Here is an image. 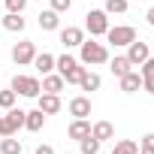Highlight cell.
Returning <instances> with one entry per match:
<instances>
[{
  "mask_svg": "<svg viewBox=\"0 0 154 154\" xmlns=\"http://www.w3.org/2000/svg\"><path fill=\"white\" fill-rule=\"evenodd\" d=\"M33 154H54V148H51V145H36Z\"/></svg>",
  "mask_w": 154,
  "mask_h": 154,
  "instance_id": "obj_31",
  "label": "cell"
},
{
  "mask_svg": "<svg viewBox=\"0 0 154 154\" xmlns=\"http://www.w3.org/2000/svg\"><path fill=\"white\" fill-rule=\"evenodd\" d=\"M57 15H60V12H54V9H42L39 18H36V21H39V30H57V27H60V18H57Z\"/></svg>",
  "mask_w": 154,
  "mask_h": 154,
  "instance_id": "obj_18",
  "label": "cell"
},
{
  "mask_svg": "<svg viewBox=\"0 0 154 154\" xmlns=\"http://www.w3.org/2000/svg\"><path fill=\"white\" fill-rule=\"evenodd\" d=\"M85 30H88L91 36H106V30H109V15H106V9H91V12L85 15Z\"/></svg>",
  "mask_w": 154,
  "mask_h": 154,
  "instance_id": "obj_4",
  "label": "cell"
},
{
  "mask_svg": "<svg viewBox=\"0 0 154 154\" xmlns=\"http://www.w3.org/2000/svg\"><path fill=\"white\" fill-rule=\"evenodd\" d=\"M69 115L72 118H88L91 115V97H85V94L82 97H72L69 100Z\"/></svg>",
  "mask_w": 154,
  "mask_h": 154,
  "instance_id": "obj_14",
  "label": "cell"
},
{
  "mask_svg": "<svg viewBox=\"0 0 154 154\" xmlns=\"http://www.w3.org/2000/svg\"><path fill=\"white\" fill-rule=\"evenodd\" d=\"M145 21H148V24H151V27H154V6H151V9H148V12H145Z\"/></svg>",
  "mask_w": 154,
  "mask_h": 154,
  "instance_id": "obj_32",
  "label": "cell"
},
{
  "mask_svg": "<svg viewBox=\"0 0 154 154\" xmlns=\"http://www.w3.org/2000/svg\"><path fill=\"white\" fill-rule=\"evenodd\" d=\"M109 60V48L103 42H94V39H85L79 45V63L85 66H97V63H106Z\"/></svg>",
  "mask_w": 154,
  "mask_h": 154,
  "instance_id": "obj_1",
  "label": "cell"
},
{
  "mask_svg": "<svg viewBox=\"0 0 154 154\" xmlns=\"http://www.w3.org/2000/svg\"><path fill=\"white\" fill-rule=\"evenodd\" d=\"M33 57H36V45H33L30 39H21V42L12 45V63H15V66H30Z\"/></svg>",
  "mask_w": 154,
  "mask_h": 154,
  "instance_id": "obj_6",
  "label": "cell"
},
{
  "mask_svg": "<svg viewBox=\"0 0 154 154\" xmlns=\"http://www.w3.org/2000/svg\"><path fill=\"white\" fill-rule=\"evenodd\" d=\"M148 57H151V45H148V42H142V39H133V42L127 45V60H130L133 66H142Z\"/></svg>",
  "mask_w": 154,
  "mask_h": 154,
  "instance_id": "obj_7",
  "label": "cell"
},
{
  "mask_svg": "<svg viewBox=\"0 0 154 154\" xmlns=\"http://www.w3.org/2000/svg\"><path fill=\"white\" fill-rule=\"evenodd\" d=\"M66 136H69V139H75V142H82L85 136H91V121H88V118H75V121L69 124Z\"/></svg>",
  "mask_w": 154,
  "mask_h": 154,
  "instance_id": "obj_12",
  "label": "cell"
},
{
  "mask_svg": "<svg viewBox=\"0 0 154 154\" xmlns=\"http://www.w3.org/2000/svg\"><path fill=\"white\" fill-rule=\"evenodd\" d=\"M127 6H130V0H106V15H124L127 12Z\"/></svg>",
  "mask_w": 154,
  "mask_h": 154,
  "instance_id": "obj_25",
  "label": "cell"
},
{
  "mask_svg": "<svg viewBox=\"0 0 154 154\" xmlns=\"http://www.w3.org/2000/svg\"><path fill=\"white\" fill-rule=\"evenodd\" d=\"M9 88H12L15 94H21V97H30V100H36V97L42 94V82L36 79V75H15Z\"/></svg>",
  "mask_w": 154,
  "mask_h": 154,
  "instance_id": "obj_3",
  "label": "cell"
},
{
  "mask_svg": "<svg viewBox=\"0 0 154 154\" xmlns=\"http://www.w3.org/2000/svg\"><path fill=\"white\" fill-rule=\"evenodd\" d=\"M130 3H133V0H130Z\"/></svg>",
  "mask_w": 154,
  "mask_h": 154,
  "instance_id": "obj_35",
  "label": "cell"
},
{
  "mask_svg": "<svg viewBox=\"0 0 154 154\" xmlns=\"http://www.w3.org/2000/svg\"><path fill=\"white\" fill-rule=\"evenodd\" d=\"M42 127H45V112H42V109H30V112H24V130L39 133Z\"/></svg>",
  "mask_w": 154,
  "mask_h": 154,
  "instance_id": "obj_11",
  "label": "cell"
},
{
  "mask_svg": "<svg viewBox=\"0 0 154 154\" xmlns=\"http://www.w3.org/2000/svg\"><path fill=\"white\" fill-rule=\"evenodd\" d=\"M100 145H103V142H97L94 136H85V139L79 142V148H82V154H100Z\"/></svg>",
  "mask_w": 154,
  "mask_h": 154,
  "instance_id": "obj_26",
  "label": "cell"
},
{
  "mask_svg": "<svg viewBox=\"0 0 154 154\" xmlns=\"http://www.w3.org/2000/svg\"><path fill=\"white\" fill-rule=\"evenodd\" d=\"M139 72H142V91L154 97V57H148V60L142 63Z\"/></svg>",
  "mask_w": 154,
  "mask_h": 154,
  "instance_id": "obj_15",
  "label": "cell"
},
{
  "mask_svg": "<svg viewBox=\"0 0 154 154\" xmlns=\"http://www.w3.org/2000/svg\"><path fill=\"white\" fill-rule=\"evenodd\" d=\"M109 69H112V75H115V79H121V75H127V72L133 69V63L127 60V54H115V57L109 60Z\"/></svg>",
  "mask_w": 154,
  "mask_h": 154,
  "instance_id": "obj_17",
  "label": "cell"
},
{
  "mask_svg": "<svg viewBox=\"0 0 154 154\" xmlns=\"http://www.w3.org/2000/svg\"><path fill=\"white\" fill-rule=\"evenodd\" d=\"M100 85H103V79L97 72H91L88 66H85V72H82V82H79V88L82 91H100Z\"/></svg>",
  "mask_w": 154,
  "mask_h": 154,
  "instance_id": "obj_21",
  "label": "cell"
},
{
  "mask_svg": "<svg viewBox=\"0 0 154 154\" xmlns=\"http://www.w3.org/2000/svg\"><path fill=\"white\" fill-rule=\"evenodd\" d=\"M82 72H85L82 63H72V66H69L66 72H60V75H63V82H66V85H79V82H82Z\"/></svg>",
  "mask_w": 154,
  "mask_h": 154,
  "instance_id": "obj_24",
  "label": "cell"
},
{
  "mask_svg": "<svg viewBox=\"0 0 154 154\" xmlns=\"http://www.w3.org/2000/svg\"><path fill=\"white\" fill-rule=\"evenodd\" d=\"M139 154H154V151H148V148H139Z\"/></svg>",
  "mask_w": 154,
  "mask_h": 154,
  "instance_id": "obj_33",
  "label": "cell"
},
{
  "mask_svg": "<svg viewBox=\"0 0 154 154\" xmlns=\"http://www.w3.org/2000/svg\"><path fill=\"white\" fill-rule=\"evenodd\" d=\"M69 6H72V0H51V6H48V9H54V12H66Z\"/></svg>",
  "mask_w": 154,
  "mask_h": 154,
  "instance_id": "obj_29",
  "label": "cell"
},
{
  "mask_svg": "<svg viewBox=\"0 0 154 154\" xmlns=\"http://www.w3.org/2000/svg\"><path fill=\"white\" fill-rule=\"evenodd\" d=\"M36 109H42L45 115H57L60 112V94H39L36 97Z\"/></svg>",
  "mask_w": 154,
  "mask_h": 154,
  "instance_id": "obj_9",
  "label": "cell"
},
{
  "mask_svg": "<svg viewBox=\"0 0 154 154\" xmlns=\"http://www.w3.org/2000/svg\"><path fill=\"white\" fill-rule=\"evenodd\" d=\"M106 39H109L115 48H118V45H124V48H127V45L136 39V27H130V24H115V27H112V24H109Z\"/></svg>",
  "mask_w": 154,
  "mask_h": 154,
  "instance_id": "obj_5",
  "label": "cell"
},
{
  "mask_svg": "<svg viewBox=\"0 0 154 154\" xmlns=\"http://www.w3.org/2000/svg\"><path fill=\"white\" fill-rule=\"evenodd\" d=\"M63 88H66V82H63L60 72H45L42 75V94H60Z\"/></svg>",
  "mask_w": 154,
  "mask_h": 154,
  "instance_id": "obj_10",
  "label": "cell"
},
{
  "mask_svg": "<svg viewBox=\"0 0 154 154\" xmlns=\"http://www.w3.org/2000/svg\"><path fill=\"white\" fill-rule=\"evenodd\" d=\"M112 154H139V142H133V139H118L115 148H112Z\"/></svg>",
  "mask_w": 154,
  "mask_h": 154,
  "instance_id": "obj_23",
  "label": "cell"
},
{
  "mask_svg": "<svg viewBox=\"0 0 154 154\" xmlns=\"http://www.w3.org/2000/svg\"><path fill=\"white\" fill-rule=\"evenodd\" d=\"M57 36H60V45H63V48H79V45L85 42V30H82V27H63Z\"/></svg>",
  "mask_w": 154,
  "mask_h": 154,
  "instance_id": "obj_8",
  "label": "cell"
},
{
  "mask_svg": "<svg viewBox=\"0 0 154 154\" xmlns=\"http://www.w3.org/2000/svg\"><path fill=\"white\" fill-rule=\"evenodd\" d=\"M91 136H94L97 142L115 139V127H112V121H97V124H91Z\"/></svg>",
  "mask_w": 154,
  "mask_h": 154,
  "instance_id": "obj_16",
  "label": "cell"
},
{
  "mask_svg": "<svg viewBox=\"0 0 154 154\" xmlns=\"http://www.w3.org/2000/svg\"><path fill=\"white\" fill-rule=\"evenodd\" d=\"M3 27H6L9 33H21V30L27 27V21L21 18V12H6V15H3Z\"/></svg>",
  "mask_w": 154,
  "mask_h": 154,
  "instance_id": "obj_19",
  "label": "cell"
},
{
  "mask_svg": "<svg viewBox=\"0 0 154 154\" xmlns=\"http://www.w3.org/2000/svg\"><path fill=\"white\" fill-rule=\"evenodd\" d=\"M118 82H121V91H124V94H136V91L142 88V72H139V69H130L127 75H121Z\"/></svg>",
  "mask_w": 154,
  "mask_h": 154,
  "instance_id": "obj_13",
  "label": "cell"
},
{
  "mask_svg": "<svg viewBox=\"0 0 154 154\" xmlns=\"http://www.w3.org/2000/svg\"><path fill=\"white\" fill-rule=\"evenodd\" d=\"M139 148H148V151H154V133H148V136L139 142Z\"/></svg>",
  "mask_w": 154,
  "mask_h": 154,
  "instance_id": "obj_30",
  "label": "cell"
},
{
  "mask_svg": "<svg viewBox=\"0 0 154 154\" xmlns=\"http://www.w3.org/2000/svg\"><path fill=\"white\" fill-rule=\"evenodd\" d=\"M33 66H36V72H54V54H48V51H36V57H33Z\"/></svg>",
  "mask_w": 154,
  "mask_h": 154,
  "instance_id": "obj_20",
  "label": "cell"
},
{
  "mask_svg": "<svg viewBox=\"0 0 154 154\" xmlns=\"http://www.w3.org/2000/svg\"><path fill=\"white\" fill-rule=\"evenodd\" d=\"M24 127V109H6L3 115H0V139L3 136H15L18 130Z\"/></svg>",
  "mask_w": 154,
  "mask_h": 154,
  "instance_id": "obj_2",
  "label": "cell"
},
{
  "mask_svg": "<svg viewBox=\"0 0 154 154\" xmlns=\"http://www.w3.org/2000/svg\"><path fill=\"white\" fill-rule=\"evenodd\" d=\"M15 97H18V94H15L12 88L0 91V109H3V112H6V109H12V106H15Z\"/></svg>",
  "mask_w": 154,
  "mask_h": 154,
  "instance_id": "obj_27",
  "label": "cell"
},
{
  "mask_svg": "<svg viewBox=\"0 0 154 154\" xmlns=\"http://www.w3.org/2000/svg\"><path fill=\"white\" fill-rule=\"evenodd\" d=\"M0 154H21V139L3 136V139H0Z\"/></svg>",
  "mask_w": 154,
  "mask_h": 154,
  "instance_id": "obj_22",
  "label": "cell"
},
{
  "mask_svg": "<svg viewBox=\"0 0 154 154\" xmlns=\"http://www.w3.org/2000/svg\"><path fill=\"white\" fill-rule=\"evenodd\" d=\"M151 51H154V42H151Z\"/></svg>",
  "mask_w": 154,
  "mask_h": 154,
  "instance_id": "obj_34",
  "label": "cell"
},
{
  "mask_svg": "<svg viewBox=\"0 0 154 154\" xmlns=\"http://www.w3.org/2000/svg\"><path fill=\"white\" fill-rule=\"evenodd\" d=\"M6 9L9 12H24L27 9V0H6Z\"/></svg>",
  "mask_w": 154,
  "mask_h": 154,
  "instance_id": "obj_28",
  "label": "cell"
}]
</instances>
